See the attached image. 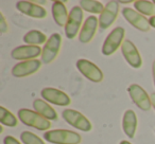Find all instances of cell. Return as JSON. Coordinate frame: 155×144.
Listing matches in <instances>:
<instances>
[{"instance_id":"obj_7","label":"cell","mask_w":155,"mask_h":144,"mask_svg":"<svg viewBox=\"0 0 155 144\" xmlns=\"http://www.w3.org/2000/svg\"><path fill=\"white\" fill-rule=\"evenodd\" d=\"M75 66H77L78 70L80 71V73H82V75L85 76L87 80L94 83H100L103 80V72L94 62L87 59H79Z\"/></svg>"},{"instance_id":"obj_12","label":"cell","mask_w":155,"mask_h":144,"mask_svg":"<svg viewBox=\"0 0 155 144\" xmlns=\"http://www.w3.org/2000/svg\"><path fill=\"white\" fill-rule=\"evenodd\" d=\"M121 52L124 57V59L127 62V64L135 69H138L141 67L142 59L139 54V51L136 48V46L129 39H125L121 46Z\"/></svg>"},{"instance_id":"obj_2","label":"cell","mask_w":155,"mask_h":144,"mask_svg":"<svg viewBox=\"0 0 155 144\" xmlns=\"http://www.w3.org/2000/svg\"><path fill=\"white\" fill-rule=\"evenodd\" d=\"M46 141L53 144H79L82 137L78 133L67 129H53L48 130L44 135Z\"/></svg>"},{"instance_id":"obj_11","label":"cell","mask_w":155,"mask_h":144,"mask_svg":"<svg viewBox=\"0 0 155 144\" xmlns=\"http://www.w3.org/2000/svg\"><path fill=\"white\" fill-rule=\"evenodd\" d=\"M122 15L124 17V19L130 24H132L134 28L138 29V30L142 31V32L150 31L151 26L149 20L143 15L138 13L136 10H133L131 8H124V9H122Z\"/></svg>"},{"instance_id":"obj_4","label":"cell","mask_w":155,"mask_h":144,"mask_svg":"<svg viewBox=\"0 0 155 144\" xmlns=\"http://www.w3.org/2000/svg\"><path fill=\"white\" fill-rule=\"evenodd\" d=\"M125 31L121 27H117L107 35L102 46V54L105 56H110L114 54L118 50L119 47H121L123 43Z\"/></svg>"},{"instance_id":"obj_22","label":"cell","mask_w":155,"mask_h":144,"mask_svg":"<svg viewBox=\"0 0 155 144\" xmlns=\"http://www.w3.org/2000/svg\"><path fill=\"white\" fill-rule=\"evenodd\" d=\"M80 7L82 10L91 14H101L104 10L103 5L97 0H81Z\"/></svg>"},{"instance_id":"obj_29","label":"cell","mask_w":155,"mask_h":144,"mask_svg":"<svg viewBox=\"0 0 155 144\" xmlns=\"http://www.w3.org/2000/svg\"><path fill=\"white\" fill-rule=\"evenodd\" d=\"M152 73H153V81H154V85H155V60L153 62L152 65Z\"/></svg>"},{"instance_id":"obj_10","label":"cell","mask_w":155,"mask_h":144,"mask_svg":"<svg viewBox=\"0 0 155 144\" xmlns=\"http://www.w3.org/2000/svg\"><path fill=\"white\" fill-rule=\"evenodd\" d=\"M119 5L118 1H108L104 7V10L99 16V27L102 30L108 29L116 20L119 14Z\"/></svg>"},{"instance_id":"obj_19","label":"cell","mask_w":155,"mask_h":144,"mask_svg":"<svg viewBox=\"0 0 155 144\" xmlns=\"http://www.w3.org/2000/svg\"><path fill=\"white\" fill-rule=\"evenodd\" d=\"M52 16L58 27L66 26L69 14L63 1H54L52 3Z\"/></svg>"},{"instance_id":"obj_26","label":"cell","mask_w":155,"mask_h":144,"mask_svg":"<svg viewBox=\"0 0 155 144\" xmlns=\"http://www.w3.org/2000/svg\"><path fill=\"white\" fill-rule=\"evenodd\" d=\"M3 143L5 144H21L16 138L12 137V136H7V137L3 139Z\"/></svg>"},{"instance_id":"obj_3","label":"cell","mask_w":155,"mask_h":144,"mask_svg":"<svg viewBox=\"0 0 155 144\" xmlns=\"http://www.w3.org/2000/svg\"><path fill=\"white\" fill-rule=\"evenodd\" d=\"M62 117L69 125L79 129V130L87 133V131H91V128H93V125H91V121L84 114H82L81 112L77 111L74 109L67 108V109L63 110Z\"/></svg>"},{"instance_id":"obj_6","label":"cell","mask_w":155,"mask_h":144,"mask_svg":"<svg viewBox=\"0 0 155 144\" xmlns=\"http://www.w3.org/2000/svg\"><path fill=\"white\" fill-rule=\"evenodd\" d=\"M62 46V36L58 33H54L48 38L47 43H45L41 53V62L43 64H50L58 56Z\"/></svg>"},{"instance_id":"obj_13","label":"cell","mask_w":155,"mask_h":144,"mask_svg":"<svg viewBox=\"0 0 155 144\" xmlns=\"http://www.w3.org/2000/svg\"><path fill=\"white\" fill-rule=\"evenodd\" d=\"M41 62L38 59H31L20 62L12 68V74L15 78H25L36 73L41 69Z\"/></svg>"},{"instance_id":"obj_14","label":"cell","mask_w":155,"mask_h":144,"mask_svg":"<svg viewBox=\"0 0 155 144\" xmlns=\"http://www.w3.org/2000/svg\"><path fill=\"white\" fill-rule=\"evenodd\" d=\"M41 53L43 50L38 46L25 45L13 49V51L11 52V56L14 59L25 62V60L36 59L37 56H41Z\"/></svg>"},{"instance_id":"obj_20","label":"cell","mask_w":155,"mask_h":144,"mask_svg":"<svg viewBox=\"0 0 155 144\" xmlns=\"http://www.w3.org/2000/svg\"><path fill=\"white\" fill-rule=\"evenodd\" d=\"M47 40V36L38 30H31L28 33H26L24 36V41L27 45L30 46H38L39 47V45L46 43Z\"/></svg>"},{"instance_id":"obj_17","label":"cell","mask_w":155,"mask_h":144,"mask_svg":"<svg viewBox=\"0 0 155 144\" xmlns=\"http://www.w3.org/2000/svg\"><path fill=\"white\" fill-rule=\"evenodd\" d=\"M137 117L136 114L133 110L129 109L124 112L122 119V128L124 133L130 138V139H133L135 137L136 129H137Z\"/></svg>"},{"instance_id":"obj_18","label":"cell","mask_w":155,"mask_h":144,"mask_svg":"<svg viewBox=\"0 0 155 144\" xmlns=\"http://www.w3.org/2000/svg\"><path fill=\"white\" fill-rule=\"evenodd\" d=\"M33 107L34 110L39 114L41 117H44L45 119L49 121H56L58 120V114L54 110V108H52L45 100L41 99H35L33 102Z\"/></svg>"},{"instance_id":"obj_32","label":"cell","mask_w":155,"mask_h":144,"mask_svg":"<svg viewBox=\"0 0 155 144\" xmlns=\"http://www.w3.org/2000/svg\"><path fill=\"white\" fill-rule=\"evenodd\" d=\"M3 131V125H1V126H0V133H2Z\"/></svg>"},{"instance_id":"obj_15","label":"cell","mask_w":155,"mask_h":144,"mask_svg":"<svg viewBox=\"0 0 155 144\" xmlns=\"http://www.w3.org/2000/svg\"><path fill=\"white\" fill-rule=\"evenodd\" d=\"M16 9L21 14L36 19H43L47 16V11L45 8L32 1H18L16 3Z\"/></svg>"},{"instance_id":"obj_16","label":"cell","mask_w":155,"mask_h":144,"mask_svg":"<svg viewBox=\"0 0 155 144\" xmlns=\"http://www.w3.org/2000/svg\"><path fill=\"white\" fill-rule=\"evenodd\" d=\"M99 26V19L96 16H88L83 24L82 29L79 33V40L83 43H87L94 38L96 31Z\"/></svg>"},{"instance_id":"obj_28","label":"cell","mask_w":155,"mask_h":144,"mask_svg":"<svg viewBox=\"0 0 155 144\" xmlns=\"http://www.w3.org/2000/svg\"><path fill=\"white\" fill-rule=\"evenodd\" d=\"M150 99H151V103H152L153 108L155 109V93H152V94L150 95Z\"/></svg>"},{"instance_id":"obj_21","label":"cell","mask_w":155,"mask_h":144,"mask_svg":"<svg viewBox=\"0 0 155 144\" xmlns=\"http://www.w3.org/2000/svg\"><path fill=\"white\" fill-rule=\"evenodd\" d=\"M134 7H135L136 11L141 14V15L151 16V17L155 16L154 2L147 1V0H137V1H134Z\"/></svg>"},{"instance_id":"obj_23","label":"cell","mask_w":155,"mask_h":144,"mask_svg":"<svg viewBox=\"0 0 155 144\" xmlns=\"http://www.w3.org/2000/svg\"><path fill=\"white\" fill-rule=\"evenodd\" d=\"M0 123L9 127H15L18 125V120L10 110L3 106H0Z\"/></svg>"},{"instance_id":"obj_24","label":"cell","mask_w":155,"mask_h":144,"mask_svg":"<svg viewBox=\"0 0 155 144\" xmlns=\"http://www.w3.org/2000/svg\"><path fill=\"white\" fill-rule=\"evenodd\" d=\"M20 139L24 144H46L38 136L34 135L31 131H22L20 135Z\"/></svg>"},{"instance_id":"obj_9","label":"cell","mask_w":155,"mask_h":144,"mask_svg":"<svg viewBox=\"0 0 155 144\" xmlns=\"http://www.w3.org/2000/svg\"><path fill=\"white\" fill-rule=\"evenodd\" d=\"M41 95L43 100L49 102L51 104L58 106H68L71 103V99L67 93L60 89L52 88V87H46L41 91Z\"/></svg>"},{"instance_id":"obj_27","label":"cell","mask_w":155,"mask_h":144,"mask_svg":"<svg viewBox=\"0 0 155 144\" xmlns=\"http://www.w3.org/2000/svg\"><path fill=\"white\" fill-rule=\"evenodd\" d=\"M149 22H150V26L152 27V28L155 29V16H153V17H150V19H149Z\"/></svg>"},{"instance_id":"obj_30","label":"cell","mask_w":155,"mask_h":144,"mask_svg":"<svg viewBox=\"0 0 155 144\" xmlns=\"http://www.w3.org/2000/svg\"><path fill=\"white\" fill-rule=\"evenodd\" d=\"M133 1L132 0H127V1H119V3H122V5H129V3H132Z\"/></svg>"},{"instance_id":"obj_25","label":"cell","mask_w":155,"mask_h":144,"mask_svg":"<svg viewBox=\"0 0 155 144\" xmlns=\"http://www.w3.org/2000/svg\"><path fill=\"white\" fill-rule=\"evenodd\" d=\"M0 31L1 33H7L9 31V24H8L5 17L1 12H0Z\"/></svg>"},{"instance_id":"obj_5","label":"cell","mask_w":155,"mask_h":144,"mask_svg":"<svg viewBox=\"0 0 155 144\" xmlns=\"http://www.w3.org/2000/svg\"><path fill=\"white\" fill-rule=\"evenodd\" d=\"M83 17L84 15H83V10L81 7L77 5L70 10L68 20L65 26V35L68 39H73L77 36L78 33H80Z\"/></svg>"},{"instance_id":"obj_8","label":"cell","mask_w":155,"mask_h":144,"mask_svg":"<svg viewBox=\"0 0 155 144\" xmlns=\"http://www.w3.org/2000/svg\"><path fill=\"white\" fill-rule=\"evenodd\" d=\"M127 92H129L132 101L137 107H139L143 111H148L151 109L152 103H151L150 95L147 93V91L141 86L137 84H132L127 88Z\"/></svg>"},{"instance_id":"obj_31","label":"cell","mask_w":155,"mask_h":144,"mask_svg":"<svg viewBox=\"0 0 155 144\" xmlns=\"http://www.w3.org/2000/svg\"><path fill=\"white\" fill-rule=\"evenodd\" d=\"M120 144H132V143L129 141H125V140H122V141L120 142Z\"/></svg>"},{"instance_id":"obj_1","label":"cell","mask_w":155,"mask_h":144,"mask_svg":"<svg viewBox=\"0 0 155 144\" xmlns=\"http://www.w3.org/2000/svg\"><path fill=\"white\" fill-rule=\"evenodd\" d=\"M18 118L21 121L22 124L27 126L33 127L38 130H48L51 127V122L34 110L28 109V108H21L18 110Z\"/></svg>"},{"instance_id":"obj_33","label":"cell","mask_w":155,"mask_h":144,"mask_svg":"<svg viewBox=\"0 0 155 144\" xmlns=\"http://www.w3.org/2000/svg\"><path fill=\"white\" fill-rule=\"evenodd\" d=\"M153 2H154V3H155V0H154V1H153Z\"/></svg>"}]
</instances>
